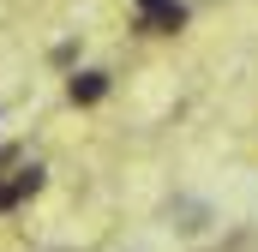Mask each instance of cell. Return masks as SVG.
<instances>
[{"mask_svg": "<svg viewBox=\"0 0 258 252\" xmlns=\"http://www.w3.org/2000/svg\"><path fill=\"white\" fill-rule=\"evenodd\" d=\"M66 96H72L78 108L102 102V96H108V72H72V78H66Z\"/></svg>", "mask_w": 258, "mask_h": 252, "instance_id": "cell-1", "label": "cell"}, {"mask_svg": "<svg viewBox=\"0 0 258 252\" xmlns=\"http://www.w3.org/2000/svg\"><path fill=\"white\" fill-rule=\"evenodd\" d=\"M174 228H180V234H204V228H210V210H204V204H174Z\"/></svg>", "mask_w": 258, "mask_h": 252, "instance_id": "cell-2", "label": "cell"}, {"mask_svg": "<svg viewBox=\"0 0 258 252\" xmlns=\"http://www.w3.org/2000/svg\"><path fill=\"white\" fill-rule=\"evenodd\" d=\"M42 180H48V168H42V162H24V168H12V186H18V198L42 192Z\"/></svg>", "mask_w": 258, "mask_h": 252, "instance_id": "cell-3", "label": "cell"}, {"mask_svg": "<svg viewBox=\"0 0 258 252\" xmlns=\"http://www.w3.org/2000/svg\"><path fill=\"white\" fill-rule=\"evenodd\" d=\"M144 24H150V30H162V36H174V30L186 24V6H180V0H168V6H162L156 18H144Z\"/></svg>", "mask_w": 258, "mask_h": 252, "instance_id": "cell-4", "label": "cell"}, {"mask_svg": "<svg viewBox=\"0 0 258 252\" xmlns=\"http://www.w3.org/2000/svg\"><path fill=\"white\" fill-rule=\"evenodd\" d=\"M12 204H18V186H12V180H0V210H12Z\"/></svg>", "mask_w": 258, "mask_h": 252, "instance_id": "cell-5", "label": "cell"}, {"mask_svg": "<svg viewBox=\"0 0 258 252\" xmlns=\"http://www.w3.org/2000/svg\"><path fill=\"white\" fill-rule=\"evenodd\" d=\"M162 6H168V0H138V12H144V18H156Z\"/></svg>", "mask_w": 258, "mask_h": 252, "instance_id": "cell-6", "label": "cell"}]
</instances>
